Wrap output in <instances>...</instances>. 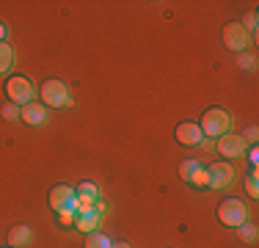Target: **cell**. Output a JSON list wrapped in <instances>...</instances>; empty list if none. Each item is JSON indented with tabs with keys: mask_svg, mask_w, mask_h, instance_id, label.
<instances>
[{
	"mask_svg": "<svg viewBox=\"0 0 259 248\" xmlns=\"http://www.w3.org/2000/svg\"><path fill=\"white\" fill-rule=\"evenodd\" d=\"M174 138H177V144H182V146H201V144H204V133H201V127L196 121L177 124Z\"/></svg>",
	"mask_w": 259,
	"mask_h": 248,
	"instance_id": "ba28073f",
	"label": "cell"
},
{
	"mask_svg": "<svg viewBox=\"0 0 259 248\" xmlns=\"http://www.w3.org/2000/svg\"><path fill=\"white\" fill-rule=\"evenodd\" d=\"M215 146H218L221 157H226V160H237V157H243V154L248 152V146H245V141L240 138V135H232V133L221 135V138L215 141Z\"/></svg>",
	"mask_w": 259,
	"mask_h": 248,
	"instance_id": "52a82bcc",
	"label": "cell"
},
{
	"mask_svg": "<svg viewBox=\"0 0 259 248\" xmlns=\"http://www.w3.org/2000/svg\"><path fill=\"white\" fill-rule=\"evenodd\" d=\"M207 179H209V177H207V169H204V166H199V169L190 174V177L185 179V182L193 185V188H207Z\"/></svg>",
	"mask_w": 259,
	"mask_h": 248,
	"instance_id": "2e32d148",
	"label": "cell"
},
{
	"mask_svg": "<svg viewBox=\"0 0 259 248\" xmlns=\"http://www.w3.org/2000/svg\"><path fill=\"white\" fill-rule=\"evenodd\" d=\"M256 135H259V130H256V127H248L243 135H240V138L245 141V146H248V144H251V146H256Z\"/></svg>",
	"mask_w": 259,
	"mask_h": 248,
	"instance_id": "7402d4cb",
	"label": "cell"
},
{
	"mask_svg": "<svg viewBox=\"0 0 259 248\" xmlns=\"http://www.w3.org/2000/svg\"><path fill=\"white\" fill-rule=\"evenodd\" d=\"M50 207L55 213H61V210H75V188L72 185H55L50 190Z\"/></svg>",
	"mask_w": 259,
	"mask_h": 248,
	"instance_id": "9c48e42d",
	"label": "cell"
},
{
	"mask_svg": "<svg viewBox=\"0 0 259 248\" xmlns=\"http://www.w3.org/2000/svg\"><path fill=\"white\" fill-rule=\"evenodd\" d=\"M6 94H9V102L11 105L25 108L28 102H33L36 89H33V83H30L28 77H22V74H11V77L6 80Z\"/></svg>",
	"mask_w": 259,
	"mask_h": 248,
	"instance_id": "7a4b0ae2",
	"label": "cell"
},
{
	"mask_svg": "<svg viewBox=\"0 0 259 248\" xmlns=\"http://www.w3.org/2000/svg\"><path fill=\"white\" fill-rule=\"evenodd\" d=\"M207 188H212V190H226V188H232L234 185V177H237V171H234V166L232 163H226V160H221V163H215V166H209L207 169Z\"/></svg>",
	"mask_w": 259,
	"mask_h": 248,
	"instance_id": "8992f818",
	"label": "cell"
},
{
	"mask_svg": "<svg viewBox=\"0 0 259 248\" xmlns=\"http://www.w3.org/2000/svg\"><path fill=\"white\" fill-rule=\"evenodd\" d=\"M75 196L77 198H83V201H100V188H97L94 182H89V179H85V182H80L77 188H75Z\"/></svg>",
	"mask_w": 259,
	"mask_h": 248,
	"instance_id": "4fadbf2b",
	"label": "cell"
},
{
	"mask_svg": "<svg viewBox=\"0 0 259 248\" xmlns=\"http://www.w3.org/2000/svg\"><path fill=\"white\" fill-rule=\"evenodd\" d=\"M11 66H14V50L6 42H0V77H6L11 72Z\"/></svg>",
	"mask_w": 259,
	"mask_h": 248,
	"instance_id": "5bb4252c",
	"label": "cell"
},
{
	"mask_svg": "<svg viewBox=\"0 0 259 248\" xmlns=\"http://www.w3.org/2000/svg\"><path fill=\"white\" fill-rule=\"evenodd\" d=\"M201 133L207 135V138H215L218 141L221 135H226L229 133V127H232V116H229V110H224V108H209L204 116H201Z\"/></svg>",
	"mask_w": 259,
	"mask_h": 248,
	"instance_id": "6da1fadb",
	"label": "cell"
},
{
	"mask_svg": "<svg viewBox=\"0 0 259 248\" xmlns=\"http://www.w3.org/2000/svg\"><path fill=\"white\" fill-rule=\"evenodd\" d=\"M41 105L45 108H66L72 102L69 99V86L64 80H45L41 83Z\"/></svg>",
	"mask_w": 259,
	"mask_h": 248,
	"instance_id": "277c9868",
	"label": "cell"
},
{
	"mask_svg": "<svg viewBox=\"0 0 259 248\" xmlns=\"http://www.w3.org/2000/svg\"><path fill=\"white\" fill-rule=\"evenodd\" d=\"M245 190H248V196H251V198H256V196H259V177H256V169H251V171H248V177H245Z\"/></svg>",
	"mask_w": 259,
	"mask_h": 248,
	"instance_id": "e0dca14e",
	"label": "cell"
},
{
	"mask_svg": "<svg viewBox=\"0 0 259 248\" xmlns=\"http://www.w3.org/2000/svg\"><path fill=\"white\" fill-rule=\"evenodd\" d=\"M248 163L256 169V163H259V152H256V146H251V149H248Z\"/></svg>",
	"mask_w": 259,
	"mask_h": 248,
	"instance_id": "cb8c5ba5",
	"label": "cell"
},
{
	"mask_svg": "<svg viewBox=\"0 0 259 248\" xmlns=\"http://www.w3.org/2000/svg\"><path fill=\"white\" fill-rule=\"evenodd\" d=\"M113 248H133L130 243H113Z\"/></svg>",
	"mask_w": 259,
	"mask_h": 248,
	"instance_id": "484cf974",
	"label": "cell"
},
{
	"mask_svg": "<svg viewBox=\"0 0 259 248\" xmlns=\"http://www.w3.org/2000/svg\"><path fill=\"white\" fill-rule=\"evenodd\" d=\"M221 39H224L226 47L234 50V53L240 55V53H248L251 42H254V33H248L243 22H229L224 28V33H221Z\"/></svg>",
	"mask_w": 259,
	"mask_h": 248,
	"instance_id": "5b68a950",
	"label": "cell"
},
{
	"mask_svg": "<svg viewBox=\"0 0 259 248\" xmlns=\"http://www.w3.org/2000/svg\"><path fill=\"white\" fill-rule=\"evenodd\" d=\"M20 119L25 121V124H33V127H41V124H47L50 113H47V108L41 102H28L25 108H22Z\"/></svg>",
	"mask_w": 259,
	"mask_h": 248,
	"instance_id": "30bf717a",
	"label": "cell"
},
{
	"mask_svg": "<svg viewBox=\"0 0 259 248\" xmlns=\"http://www.w3.org/2000/svg\"><path fill=\"white\" fill-rule=\"evenodd\" d=\"M0 113H3V119H9V121H17L20 119V113H22V108H17V105H3V110H0Z\"/></svg>",
	"mask_w": 259,
	"mask_h": 248,
	"instance_id": "ffe728a7",
	"label": "cell"
},
{
	"mask_svg": "<svg viewBox=\"0 0 259 248\" xmlns=\"http://www.w3.org/2000/svg\"><path fill=\"white\" fill-rule=\"evenodd\" d=\"M237 64L243 66V69H254V66H256V61H254V55H248V53H240V55H237Z\"/></svg>",
	"mask_w": 259,
	"mask_h": 248,
	"instance_id": "44dd1931",
	"label": "cell"
},
{
	"mask_svg": "<svg viewBox=\"0 0 259 248\" xmlns=\"http://www.w3.org/2000/svg\"><path fill=\"white\" fill-rule=\"evenodd\" d=\"M9 248H11V245H9Z\"/></svg>",
	"mask_w": 259,
	"mask_h": 248,
	"instance_id": "4316f807",
	"label": "cell"
},
{
	"mask_svg": "<svg viewBox=\"0 0 259 248\" xmlns=\"http://www.w3.org/2000/svg\"><path fill=\"white\" fill-rule=\"evenodd\" d=\"M100 221H102V215L97 213V210H91V213L75 215V229H80V232H83V234L100 232Z\"/></svg>",
	"mask_w": 259,
	"mask_h": 248,
	"instance_id": "8fae6325",
	"label": "cell"
},
{
	"mask_svg": "<svg viewBox=\"0 0 259 248\" xmlns=\"http://www.w3.org/2000/svg\"><path fill=\"white\" fill-rule=\"evenodd\" d=\"M6 33H9V28H6L3 22H0V42H6Z\"/></svg>",
	"mask_w": 259,
	"mask_h": 248,
	"instance_id": "d4e9b609",
	"label": "cell"
},
{
	"mask_svg": "<svg viewBox=\"0 0 259 248\" xmlns=\"http://www.w3.org/2000/svg\"><path fill=\"white\" fill-rule=\"evenodd\" d=\"M30 240H33L30 226H25V223H17V226H11V232H9V245H11V248H25Z\"/></svg>",
	"mask_w": 259,
	"mask_h": 248,
	"instance_id": "7c38bea8",
	"label": "cell"
},
{
	"mask_svg": "<svg viewBox=\"0 0 259 248\" xmlns=\"http://www.w3.org/2000/svg\"><path fill=\"white\" fill-rule=\"evenodd\" d=\"M58 223H64V226L75 223V210H61V213H58Z\"/></svg>",
	"mask_w": 259,
	"mask_h": 248,
	"instance_id": "603a6c76",
	"label": "cell"
},
{
	"mask_svg": "<svg viewBox=\"0 0 259 248\" xmlns=\"http://www.w3.org/2000/svg\"><path fill=\"white\" fill-rule=\"evenodd\" d=\"M85 248H113V240L102 232H91L89 240H85Z\"/></svg>",
	"mask_w": 259,
	"mask_h": 248,
	"instance_id": "9a60e30c",
	"label": "cell"
},
{
	"mask_svg": "<svg viewBox=\"0 0 259 248\" xmlns=\"http://www.w3.org/2000/svg\"><path fill=\"white\" fill-rule=\"evenodd\" d=\"M199 166H201L199 160H182V163H180V177H182V179H188L190 174L199 169Z\"/></svg>",
	"mask_w": 259,
	"mask_h": 248,
	"instance_id": "d6986e66",
	"label": "cell"
},
{
	"mask_svg": "<svg viewBox=\"0 0 259 248\" xmlns=\"http://www.w3.org/2000/svg\"><path fill=\"white\" fill-rule=\"evenodd\" d=\"M218 221L224 226H232V229L248 223V207L243 204V198H224L218 204Z\"/></svg>",
	"mask_w": 259,
	"mask_h": 248,
	"instance_id": "3957f363",
	"label": "cell"
},
{
	"mask_svg": "<svg viewBox=\"0 0 259 248\" xmlns=\"http://www.w3.org/2000/svg\"><path fill=\"white\" fill-rule=\"evenodd\" d=\"M237 234L243 243H256V226H251V223H243V226H237Z\"/></svg>",
	"mask_w": 259,
	"mask_h": 248,
	"instance_id": "ac0fdd59",
	"label": "cell"
}]
</instances>
